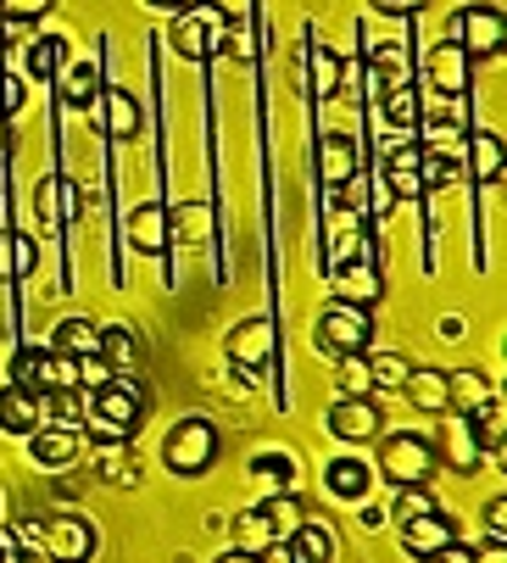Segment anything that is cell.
Listing matches in <instances>:
<instances>
[{"mask_svg":"<svg viewBox=\"0 0 507 563\" xmlns=\"http://www.w3.org/2000/svg\"><path fill=\"white\" fill-rule=\"evenodd\" d=\"M145 413H151L145 390L112 374V379L96 390V401H90V408H84V430H90V435H101V441H112V446H123V441H129L140 424H145Z\"/></svg>","mask_w":507,"mask_h":563,"instance_id":"cell-1","label":"cell"},{"mask_svg":"<svg viewBox=\"0 0 507 563\" xmlns=\"http://www.w3.org/2000/svg\"><path fill=\"white\" fill-rule=\"evenodd\" d=\"M229 29H234V18L218 7V0H201V7L174 12L167 45H174L185 62H212V56H229Z\"/></svg>","mask_w":507,"mask_h":563,"instance_id":"cell-2","label":"cell"},{"mask_svg":"<svg viewBox=\"0 0 507 563\" xmlns=\"http://www.w3.org/2000/svg\"><path fill=\"white\" fill-rule=\"evenodd\" d=\"M312 341L329 352V357H363L374 346V312L368 307H352V301H329L318 312V330Z\"/></svg>","mask_w":507,"mask_h":563,"instance_id":"cell-3","label":"cell"},{"mask_svg":"<svg viewBox=\"0 0 507 563\" xmlns=\"http://www.w3.org/2000/svg\"><path fill=\"white\" fill-rule=\"evenodd\" d=\"M379 468H385V479H390V486H430L441 463H436V446H430V435L396 430V435H385V446H379Z\"/></svg>","mask_w":507,"mask_h":563,"instance_id":"cell-4","label":"cell"},{"mask_svg":"<svg viewBox=\"0 0 507 563\" xmlns=\"http://www.w3.org/2000/svg\"><path fill=\"white\" fill-rule=\"evenodd\" d=\"M162 463L174 474H185V479L207 474L218 463V430L207 419H179L174 430H167V441H162Z\"/></svg>","mask_w":507,"mask_h":563,"instance_id":"cell-5","label":"cell"},{"mask_svg":"<svg viewBox=\"0 0 507 563\" xmlns=\"http://www.w3.org/2000/svg\"><path fill=\"white\" fill-rule=\"evenodd\" d=\"M34 541H40L45 563H90L96 547H101L96 525H90V519H78V514H56V519H45V525L34 530Z\"/></svg>","mask_w":507,"mask_h":563,"instance_id":"cell-6","label":"cell"},{"mask_svg":"<svg viewBox=\"0 0 507 563\" xmlns=\"http://www.w3.org/2000/svg\"><path fill=\"white\" fill-rule=\"evenodd\" d=\"M447 34H458L452 45H463V51H469V62H480V56H502L507 18H502V7H491V0H474V7H463V12L452 18V29H447Z\"/></svg>","mask_w":507,"mask_h":563,"instance_id":"cell-7","label":"cell"},{"mask_svg":"<svg viewBox=\"0 0 507 563\" xmlns=\"http://www.w3.org/2000/svg\"><path fill=\"white\" fill-rule=\"evenodd\" d=\"M329 279H334V301H352V307H368V312H374V301L385 296V279H379V257H374V246H357L352 257L329 263Z\"/></svg>","mask_w":507,"mask_h":563,"instance_id":"cell-8","label":"cell"},{"mask_svg":"<svg viewBox=\"0 0 507 563\" xmlns=\"http://www.w3.org/2000/svg\"><path fill=\"white\" fill-rule=\"evenodd\" d=\"M223 357H229V363H240V368H268V363L279 357V324H274L268 312L245 318V324H234V330H229Z\"/></svg>","mask_w":507,"mask_h":563,"instance_id":"cell-9","label":"cell"},{"mask_svg":"<svg viewBox=\"0 0 507 563\" xmlns=\"http://www.w3.org/2000/svg\"><path fill=\"white\" fill-rule=\"evenodd\" d=\"M379 430H385V413H379L374 396H341L329 408V435L346 441V446H368Z\"/></svg>","mask_w":507,"mask_h":563,"instance_id":"cell-10","label":"cell"},{"mask_svg":"<svg viewBox=\"0 0 507 563\" xmlns=\"http://www.w3.org/2000/svg\"><path fill=\"white\" fill-rule=\"evenodd\" d=\"M430 446H436V463H447L452 474H474L485 463V452H480V441L469 430V413H452V408L441 413V435Z\"/></svg>","mask_w":507,"mask_h":563,"instance_id":"cell-11","label":"cell"},{"mask_svg":"<svg viewBox=\"0 0 507 563\" xmlns=\"http://www.w3.org/2000/svg\"><path fill=\"white\" fill-rule=\"evenodd\" d=\"M363 174V145L352 140V134H323L318 140V179L329 185V190H341V185H352Z\"/></svg>","mask_w":507,"mask_h":563,"instance_id":"cell-12","label":"cell"},{"mask_svg":"<svg viewBox=\"0 0 507 563\" xmlns=\"http://www.w3.org/2000/svg\"><path fill=\"white\" fill-rule=\"evenodd\" d=\"M469 78H474V62H469V51L452 45V34H447V45H436V56H430V90H436L441 101H463V96H469Z\"/></svg>","mask_w":507,"mask_h":563,"instance_id":"cell-13","label":"cell"},{"mask_svg":"<svg viewBox=\"0 0 507 563\" xmlns=\"http://www.w3.org/2000/svg\"><path fill=\"white\" fill-rule=\"evenodd\" d=\"M123 234H129V246H134L140 257H162L167 240H174V229H167V207H156V201L134 207L129 223H123Z\"/></svg>","mask_w":507,"mask_h":563,"instance_id":"cell-14","label":"cell"},{"mask_svg":"<svg viewBox=\"0 0 507 563\" xmlns=\"http://www.w3.org/2000/svg\"><path fill=\"white\" fill-rule=\"evenodd\" d=\"M34 212H40V223H56V229L78 223V185L67 174H45L34 190Z\"/></svg>","mask_w":507,"mask_h":563,"instance_id":"cell-15","label":"cell"},{"mask_svg":"<svg viewBox=\"0 0 507 563\" xmlns=\"http://www.w3.org/2000/svg\"><path fill=\"white\" fill-rule=\"evenodd\" d=\"M45 424V408H40V396L23 390V385H0V430L7 435H34Z\"/></svg>","mask_w":507,"mask_h":563,"instance_id":"cell-16","label":"cell"},{"mask_svg":"<svg viewBox=\"0 0 507 563\" xmlns=\"http://www.w3.org/2000/svg\"><path fill=\"white\" fill-rule=\"evenodd\" d=\"M452 541H458V525H452L441 508L401 525V547H407L412 558H430V552H441V547H452Z\"/></svg>","mask_w":507,"mask_h":563,"instance_id":"cell-17","label":"cell"},{"mask_svg":"<svg viewBox=\"0 0 507 563\" xmlns=\"http://www.w3.org/2000/svg\"><path fill=\"white\" fill-rule=\"evenodd\" d=\"M78 430H67V424H40L34 435H29V457L40 463V468H67L73 457H78Z\"/></svg>","mask_w":507,"mask_h":563,"instance_id":"cell-18","label":"cell"},{"mask_svg":"<svg viewBox=\"0 0 507 563\" xmlns=\"http://www.w3.org/2000/svg\"><path fill=\"white\" fill-rule=\"evenodd\" d=\"M418 140H401V145H390V156H385V190L396 196V201H418L425 190H418Z\"/></svg>","mask_w":507,"mask_h":563,"instance_id":"cell-19","label":"cell"},{"mask_svg":"<svg viewBox=\"0 0 507 563\" xmlns=\"http://www.w3.org/2000/svg\"><path fill=\"white\" fill-rule=\"evenodd\" d=\"M502 168H507L502 134H491V129H469V179H474V185H502Z\"/></svg>","mask_w":507,"mask_h":563,"instance_id":"cell-20","label":"cell"},{"mask_svg":"<svg viewBox=\"0 0 507 563\" xmlns=\"http://www.w3.org/2000/svg\"><path fill=\"white\" fill-rule=\"evenodd\" d=\"M323 486L334 492V497H341V503H363L368 492H374V468L363 463V457H334L329 468H323Z\"/></svg>","mask_w":507,"mask_h":563,"instance_id":"cell-21","label":"cell"},{"mask_svg":"<svg viewBox=\"0 0 507 563\" xmlns=\"http://www.w3.org/2000/svg\"><path fill=\"white\" fill-rule=\"evenodd\" d=\"M51 85L62 90V101L73 107V112H96V90H101V73H96V62H73V67H62Z\"/></svg>","mask_w":507,"mask_h":563,"instance_id":"cell-22","label":"cell"},{"mask_svg":"<svg viewBox=\"0 0 507 563\" xmlns=\"http://www.w3.org/2000/svg\"><path fill=\"white\" fill-rule=\"evenodd\" d=\"M34 268H40L34 234H23V229H0V285H7V279H29Z\"/></svg>","mask_w":507,"mask_h":563,"instance_id":"cell-23","label":"cell"},{"mask_svg":"<svg viewBox=\"0 0 507 563\" xmlns=\"http://www.w3.org/2000/svg\"><path fill=\"white\" fill-rule=\"evenodd\" d=\"M290 563H334V530L323 519H301V530L285 541Z\"/></svg>","mask_w":507,"mask_h":563,"instance_id":"cell-24","label":"cell"},{"mask_svg":"<svg viewBox=\"0 0 507 563\" xmlns=\"http://www.w3.org/2000/svg\"><path fill=\"white\" fill-rule=\"evenodd\" d=\"M469 430H474L480 452L502 463V435H507V413H502V396H496V390H491V396L480 401V408L469 413Z\"/></svg>","mask_w":507,"mask_h":563,"instance_id":"cell-25","label":"cell"},{"mask_svg":"<svg viewBox=\"0 0 507 563\" xmlns=\"http://www.w3.org/2000/svg\"><path fill=\"white\" fill-rule=\"evenodd\" d=\"M101 129H107V140H134L140 134V101L129 90H101Z\"/></svg>","mask_w":507,"mask_h":563,"instance_id":"cell-26","label":"cell"},{"mask_svg":"<svg viewBox=\"0 0 507 563\" xmlns=\"http://www.w3.org/2000/svg\"><path fill=\"white\" fill-rule=\"evenodd\" d=\"M368 73L379 78V96H390V90L412 85V56H407V45H374Z\"/></svg>","mask_w":507,"mask_h":563,"instance_id":"cell-27","label":"cell"},{"mask_svg":"<svg viewBox=\"0 0 507 563\" xmlns=\"http://www.w3.org/2000/svg\"><path fill=\"white\" fill-rule=\"evenodd\" d=\"M401 390H407V401L418 413H447V374L441 368H412L401 379Z\"/></svg>","mask_w":507,"mask_h":563,"instance_id":"cell-28","label":"cell"},{"mask_svg":"<svg viewBox=\"0 0 507 563\" xmlns=\"http://www.w3.org/2000/svg\"><path fill=\"white\" fill-rule=\"evenodd\" d=\"M257 514L268 519V530H274V541H279V547H285V541L301 530V519H307V508H301V497H296V492H274Z\"/></svg>","mask_w":507,"mask_h":563,"instance_id":"cell-29","label":"cell"},{"mask_svg":"<svg viewBox=\"0 0 507 563\" xmlns=\"http://www.w3.org/2000/svg\"><path fill=\"white\" fill-rule=\"evenodd\" d=\"M96 357L118 374V368H134L140 363V341H134V330H123V324H107L101 335H96Z\"/></svg>","mask_w":507,"mask_h":563,"instance_id":"cell-30","label":"cell"},{"mask_svg":"<svg viewBox=\"0 0 507 563\" xmlns=\"http://www.w3.org/2000/svg\"><path fill=\"white\" fill-rule=\"evenodd\" d=\"M452 174H458V163H452V151H447V145H425V151H418V190H425V196L447 190Z\"/></svg>","mask_w":507,"mask_h":563,"instance_id":"cell-31","label":"cell"},{"mask_svg":"<svg viewBox=\"0 0 507 563\" xmlns=\"http://www.w3.org/2000/svg\"><path fill=\"white\" fill-rule=\"evenodd\" d=\"M96 324H90V318H62V324L51 330V346L56 352H67V357H90L96 352Z\"/></svg>","mask_w":507,"mask_h":563,"instance_id":"cell-32","label":"cell"},{"mask_svg":"<svg viewBox=\"0 0 507 563\" xmlns=\"http://www.w3.org/2000/svg\"><path fill=\"white\" fill-rule=\"evenodd\" d=\"M67 67V40H56V34H40V40H29V73L40 78V85H51V78Z\"/></svg>","mask_w":507,"mask_h":563,"instance_id":"cell-33","label":"cell"},{"mask_svg":"<svg viewBox=\"0 0 507 563\" xmlns=\"http://www.w3.org/2000/svg\"><path fill=\"white\" fill-rule=\"evenodd\" d=\"M268 547H274V530H268V519H263L257 508L234 519V552H251V558H263Z\"/></svg>","mask_w":507,"mask_h":563,"instance_id":"cell-34","label":"cell"},{"mask_svg":"<svg viewBox=\"0 0 507 563\" xmlns=\"http://www.w3.org/2000/svg\"><path fill=\"white\" fill-rule=\"evenodd\" d=\"M363 368H368V385H374V390H401V379L412 374V363H407L401 352H374Z\"/></svg>","mask_w":507,"mask_h":563,"instance_id":"cell-35","label":"cell"},{"mask_svg":"<svg viewBox=\"0 0 507 563\" xmlns=\"http://www.w3.org/2000/svg\"><path fill=\"white\" fill-rule=\"evenodd\" d=\"M341 73H346V62L334 56V51H312V90H318V101H329V96H341Z\"/></svg>","mask_w":507,"mask_h":563,"instance_id":"cell-36","label":"cell"},{"mask_svg":"<svg viewBox=\"0 0 507 563\" xmlns=\"http://www.w3.org/2000/svg\"><path fill=\"white\" fill-rule=\"evenodd\" d=\"M385 118H390V129H396V134H412V129H418V118H425V112H418V90H412V85L390 90V96H385Z\"/></svg>","mask_w":507,"mask_h":563,"instance_id":"cell-37","label":"cell"},{"mask_svg":"<svg viewBox=\"0 0 507 563\" xmlns=\"http://www.w3.org/2000/svg\"><path fill=\"white\" fill-rule=\"evenodd\" d=\"M251 474H257V479H268L274 474V492H290V457L285 452H257V457H251Z\"/></svg>","mask_w":507,"mask_h":563,"instance_id":"cell-38","label":"cell"},{"mask_svg":"<svg viewBox=\"0 0 507 563\" xmlns=\"http://www.w3.org/2000/svg\"><path fill=\"white\" fill-rule=\"evenodd\" d=\"M51 7H56V0H0V23H18V29H29V23H40Z\"/></svg>","mask_w":507,"mask_h":563,"instance_id":"cell-39","label":"cell"},{"mask_svg":"<svg viewBox=\"0 0 507 563\" xmlns=\"http://www.w3.org/2000/svg\"><path fill=\"white\" fill-rule=\"evenodd\" d=\"M418 514H436V497H430L425 486H401V497H396V525H407V519H418Z\"/></svg>","mask_w":507,"mask_h":563,"instance_id":"cell-40","label":"cell"},{"mask_svg":"<svg viewBox=\"0 0 507 563\" xmlns=\"http://www.w3.org/2000/svg\"><path fill=\"white\" fill-rule=\"evenodd\" d=\"M23 101H29V90H23V78H18V73H7V67H0V118H18V112H23Z\"/></svg>","mask_w":507,"mask_h":563,"instance_id":"cell-41","label":"cell"},{"mask_svg":"<svg viewBox=\"0 0 507 563\" xmlns=\"http://www.w3.org/2000/svg\"><path fill=\"white\" fill-rule=\"evenodd\" d=\"M167 229L185 234V240H201V234H207V207H179V212H167Z\"/></svg>","mask_w":507,"mask_h":563,"instance_id":"cell-42","label":"cell"},{"mask_svg":"<svg viewBox=\"0 0 507 563\" xmlns=\"http://www.w3.org/2000/svg\"><path fill=\"white\" fill-rule=\"evenodd\" d=\"M107 379H112V368H107L96 352H90V357H78V385H96V390H101Z\"/></svg>","mask_w":507,"mask_h":563,"instance_id":"cell-43","label":"cell"},{"mask_svg":"<svg viewBox=\"0 0 507 563\" xmlns=\"http://www.w3.org/2000/svg\"><path fill=\"white\" fill-rule=\"evenodd\" d=\"M425 7H430V0H374V12H385V18H412Z\"/></svg>","mask_w":507,"mask_h":563,"instance_id":"cell-44","label":"cell"},{"mask_svg":"<svg viewBox=\"0 0 507 563\" xmlns=\"http://www.w3.org/2000/svg\"><path fill=\"white\" fill-rule=\"evenodd\" d=\"M418 563H474V547L452 541V547H441V552H430V558H418Z\"/></svg>","mask_w":507,"mask_h":563,"instance_id":"cell-45","label":"cell"},{"mask_svg":"<svg viewBox=\"0 0 507 563\" xmlns=\"http://www.w3.org/2000/svg\"><path fill=\"white\" fill-rule=\"evenodd\" d=\"M474 563H507V547H502V536H491L485 547H474Z\"/></svg>","mask_w":507,"mask_h":563,"instance_id":"cell-46","label":"cell"},{"mask_svg":"<svg viewBox=\"0 0 507 563\" xmlns=\"http://www.w3.org/2000/svg\"><path fill=\"white\" fill-rule=\"evenodd\" d=\"M485 519H491V536H502V525H507V503L496 497V503L485 508Z\"/></svg>","mask_w":507,"mask_h":563,"instance_id":"cell-47","label":"cell"},{"mask_svg":"<svg viewBox=\"0 0 507 563\" xmlns=\"http://www.w3.org/2000/svg\"><path fill=\"white\" fill-rule=\"evenodd\" d=\"M151 12H185V7H201V0H145Z\"/></svg>","mask_w":507,"mask_h":563,"instance_id":"cell-48","label":"cell"},{"mask_svg":"<svg viewBox=\"0 0 507 563\" xmlns=\"http://www.w3.org/2000/svg\"><path fill=\"white\" fill-rule=\"evenodd\" d=\"M218 563H263V558H251V552H234V547H229V552H223Z\"/></svg>","mask_w":507,"mask_h":563,"instance_id":"cell-49","label":"cell"},{"mask_svg":"<svg viewBox=\"0 0 507 563\" xmlns=\"http://www.w3.org/2000/svg\"><path fill=\"white\" fill-rule=\"evenodd\" d=\"M0 196H7V185H0Z\"/></svg>","mask_w":507,"mask_h":563,"instance_id":"cell-50","label":"cell"}]
</instances>
